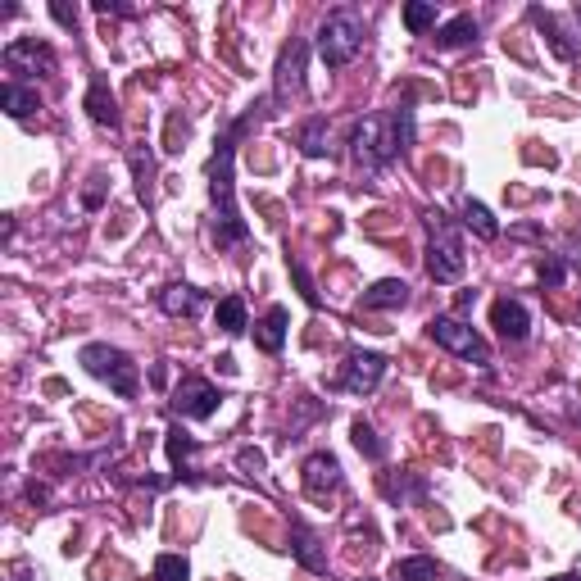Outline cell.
<instances>
[{
    "mask_svg": "<svg viewBox=\"0 0 581 581\" xmlns=\"http://www.w3.org/2000/svg\"><path fill=\"white\" fill-rule=\"evenodd\" d=\"M473 296H477V291H459V314H468V309H473Z\"/></svg>",
    "mask_w": 581,
    "mask_h": 581,
    "instance_id": "39",
    "label": "cell"
},
{
    "mask_svg": "<svg viewBox=\"0 0 581 581\" xmlns=\"http://www.w3.org/2000/svg\"><path fill=\"white\" fill-rule=\"evenodd\" d=\"M214 323L223 327L227 336H241V332H246V300H241V296H227V300H218V309H214Z\"/></svg>",
    "mask_w": 581,
    "mask_h": 581,
    "instance_id": "27",
    "label": "cell"
},
{
    "mask_svg": "<svg viewBox=\"0 0 581 581\" xmlns=\"http://www.w3.org/2000/svg\"><path fill=\"white\" fill-rule=\"evenodd\" d=\"M318 60L327 64V69H345V64L359 60V50L368 46V23L359 10H332L323 19V28H318Z\"/></svg>",
    "mask_w": 581,
    "mask_h": 581,
    "instance_id": "3",
    "label": "cell"
},
{
    "mask_svg": "<svg viewBox=\"0 0 581 581\" xmlns=\"http://www.w3.org/2000/svg\"><path fill=\"white\" fill-rule=\"evenodd\" d=\"M50 14H55V23H64V28H78V10H73V5H64V0H55V5H50Z\"/></svg>",
    "mask_w": 581,
    "mask_h": 581,
    "instance_id": "35",
    "label": "cell"
},
{
    "mask_svg": "<svg viewBox=\"0 0 581 581\" xmlns=\"http://www.w3.org/2000/svg\"><path fill=\"white\" fill-rule=\"evenodd\" d=\"M377 486H382V495H386L391 504L423 500V495H427V482H423L418 473H382V482H377Z\"/></svg>",
    "mask_w": 581,
    "mask_h": 581,
    "instance_id": "20",
    "label": "cell"
},
{
    "mask_svg": "<svg viewBox=\"0 0 581 581\" xmlns=\"http://www.w3.org/2000/svg\"><path fill=\"white\" fill-rule=\"evenodd\" d=\"M168 445V463H173V477L178 482H196V468H191V454H196V436L182 432V427H168L164 432Z\"/></svg>",
    "mask_w": 581,
    "mask_h": 581,
    "instance_id": "16",
    "label": "cell"
},
{
    "mask_svg": "<svg viewBox=\"0 0 581 581\" xmlns=\"http://www.w3.org/2000/svg\"><path fill=\"white\" fill-rule=\"evenodd\" d=\"M300 150H305L309 159L327 155V119H309L305 128H300Z\"/></svg>",
    "mask_w": 581,
    "mask_h": 581,
    "instance_id": "29",
    "label": "cell"
},
{
    "mask_svg": "<svg viewBox=\"0 0 581 581\" xmlns=\"http://www.w3.org/2000/svg\"><path fill=\"white\" fill-rule=\"evenodd\" d=\"M536 277H541L545 291H559V286L568 282V264H563L559 255H545V259H541V268H536Z\"/></svg>",
    "mask_w": 581,
    "mask_h": 581,
    "instance_id": "31",
    "label": "cell"
},
{
    "mask_svg": "<svg viewBox=\"0 0 581 581\" xmlns=\"http://www.w3.org/2000/svg\"><path fill=\"white\" fill-rule=\"evenodd\" d=\"M350 441H355V450L364 454V459H373V463L386 459V441L377 436V427L368 423V418H355V423H350Z\"/></svg>",
    "mask_w": 581,
    "mask_h": 581,
    "instance_id": "25",
    "label": "cell"
},
{
    "mask_svg": "<svg viewBox=\"0 0 581 581\" xmlns=\"http://www.w3.org/2000/svg\"><path fill=\"white\" fill-rule=\"evenodd\" d=\"M218 404H223V395H218V386L205 382V377H182L178 391H173V414L191 418V423H205V418H214Z\"/></svg>",
    "mask_w": 581,
    "mask_h": 581,
    "instance_id": "8",
    "label": "cell"
},
{
    "mask_svg": "<svg viewBox=\"0 0 581 581\" xmlns=\"http://www.w3.org/2000/svg\"><path fill=\"white\" fill-rule=\"evenodd\" d=\"M359 305H364V309H404V305H409V286H404L400 277H386V282L368 286Z\"/></svg>",
    "mask_w": 581,
    "mask_h": 581,
    "instance_id": "18",
    "label": "cell"
},
{
    "mask_svg": "<svg viewBox=\"0 0 581 581\" xmlns=\"http://www.w3.org/2000/svg\"><path fill=\"white\" fill-rule=\"evenodd\" d=\"M391 577L395 581H436V577H441V563L427 559V554H414V559H400V563H395Z\"/></svg>",
    "mask_w": 581,
    "mask_h": 581,
    "instance_id": "26",
    "label": "cell"
},
{
    "mask_svg": "<svg viewBox=\"0 0 581 581\" xmlns=\"http://www.w3.org/2000/svg\"><path fill=\"white\" fill-rule=\"evenodd\" d=\"M87 114H91V123H100V128H119V100H114V91H109V82L105 78H91V87H87Z\"/></svg>",
    "mask_w": 581,
    "mask_h": 581,
    "instance_id": "17",
    "label": "cell"
},
{
    "mask_svg": "<svg viewBox=\"0 0 581 581\" xmlns=\"http://www.w3.org/2000/svg\"><path fill=\"white\" fill-rule=\"evenodd\" d=\"M0 105H5V114H10V119H32V114L41 109V100H37V87L5 82V87H0Z\"/></svg>",
    "mask_w": 581,
    "mask_h": 581,
    "instance_id": "21",
    "label": "cell"
},
{
    "mask_svg": "<svg viewBox=\"0 0 581 581\" xmlns=\"http://www.w3.org/2000/svg\"><path fill=\"white\" fill-rule=\"evenodd\" d=\"M5 581H41V572L32 568V563H10V572H5Z\"/></svg>",
    "mask_w": 581,
    "mask_h": 581,
    "instance_id": "36",
    "label": "cell"
},
{
    "mask_svg": "<svg viewBox=\"0 0 581 581\" xmlns=\"http://www.w3.org/2000/svg\"><path fill=\"white\" fill-rule=\"evenodd\" d=\"M128 164H132V178H137V200L141 205H155V159H150V150H132L128 155Z\"/></svg>",
    "mask_w": 581,
    "mask_h": 581,
    "instance_id": "23",
    "label": "cell"
},
{
    "mask_svg": "<svg viewBox=\"0 0 581 581\" xmlns=\"http://www.w3.org/2000/svg\"><path fill=\"white\" fill-rule=\"evenodd\" d=\"M291 554H296V563L305 572H314V577H323V572H327L323 541H318V532L309 527V522H300V518H291Z\"/></svg>",
    "mask_w": 581,
    "mask_h": 581,
    "instance_id": "12",
    "label": "cell"
},
{
    "mask_svg": "<svg viewBox=\"0 0 581 581\" xmlns=\"http://www.w3.org/2000/svg\"><path fill=\"white\" fill-rule=\"evenodd\" d=\"M427 277L432 282H459L463 277V237L445 209H427Z\"/></svg>",
    "mask_w": 581,
    "mask_h": 581,
    "instance_id": "4",
    "label": "cell"
},
{
    "mask_svg": "<svg viewBox=\"0 0 581 581\" xmlns=\"http://www.w3.org/2000/svg\"><path fill=\"white\" fill-rule=\"evenodd\" d=\"M286 323H291V314H286L282 305H273L264 318H259L255 341H259V350H264V355H277V350L286 345Z\"/></svg>",
    "mask_w": 581,
    "mask_h": 581,
    "instance_id": "19",
    "label": "cell"
},
{
    "mask_svg": "<svg viewBox=\"0 0 581 581\" xmlns=\"http://www.w3.org/2000/svg\"><path fill=\"white\" fill-rule=\"evenodd\" d=\"M291 277H296V286H300V296H305V305H318L314 277H309V273H305V264H300V259H291Z\"/></svg>",
    "mask_w": 581,
    "mask_h": 581,
    "instance_id": "33",
    "label": "cell"
},
{
    "mask_svg": "<svg viewBox=\"0 0 581 581\" xmlns=\"http://www.w3.org/2000/svg\"><path fill=\"white\" fill-rule=\"evenodd\" d=\"M155 300L168 318H196L200 305H205V291H196V286H187V282H173V286H164Z\"/></svg>",
    "mask_w": 581,
    "mask_h": 581,
    "instance_id": "15",
    "label": "cell"
},
{
    "mask_svg": "<svg viewBox=\"0 0 581 581\" xmlns=\"http://www.w3.org/2000/svg\"><path fill=\"white\" fill-rule=\"evenodd\" d=\"M5 69H14V73H23V69L28 73H55V50L37 37H19V41L5 46Z\"/></svg>",
    "mask_w": 581,
    "mask_h": 581,
    "instance_id": "11",
    "label": "cell"
},
{
    "mask_svg": "<svg viewBox=\"0 0 581 581\" xmlns=\"http://www.w3.org/2000/svg\"><path fill=\"white\" fill-rule=\"evenodd\" d=\"M527 19H532L536 28L545 32V41H550V50H554V55H559L563 64H572V60H577V41H568V28H563V23L554 19L550 10H541V5H527Z\"/></svg>",
    "mask_w": 581,
    "mask_h": 581,
    "instance_id": "14",
    "label": "cell"
},
{
    "mask_svg": "<svg viewBox=\"0 0 581 581\" xmlns=\"http://www.w3.org/2000/svg\"><path fill=\"white\" fill-rule=\"evenodd\" d=\"M100 182H105V173H91V187L82 191V205H87V209H100V205H105V191H100Z\"/></svg>",
    "mask_w": 581,
    "mask_h": 581,
    "instance_id": "34",
    "label": "cell"
},
{
    "mask_svg": "<svg viewBox=\"0 0 581 581\" xmlns=\"http://www.w3.org/2000/svg\"><path fill=\"white\" fill-rule=\"evenodd\" d=\"M28 500H32V504H46V500H50V491H46V486L32 482V486H28Z\"/></svg>",
    "mask_w": 581,
    "mask_h": 581,
    "instance_id": "38",
    "label": "cell"
},
{
    "mask_svg": "<svg viewBox=\"0 0 581 581\" xmlns=\"http://www.w3.org/2000/svg\"><path fill=\"white\" fill-rule=\"evenodd\" d=\"M491 327L504 336V341H527L532 332V314L522 300H495L491 305Z\"/></svg>",
    "mask_w": 581,
    "mask_h": 581,
    "instance_id": "13",
    "label": "cell"
},
{
    "mask_svg": "<svg viewBox=\"0 0 581 581\" xmlns=\"http://www.w3.org/2000/svg\"><path fill=\"white\" fill-rule=\"evenodd\" d=\"M305 60H309V41L291 37L277 55V73H273V105H286L305 91Z\"/></svg>",
    "mask_w": 581,
    "mask_h": 581,
    "instance_id": "7",
    "label": "cell"
},
{
    "mask_svg": "<svg viewBox=\"0 0 581 581\" xmlns=\"http://www.w3.org/2000/svg\"><path fill=\"white\" fill-rule=\"evenodd\" d=\"M382 377H386V359L373 355V350H355V355L345 359L336 386H341L345 395H373L377 386H382Z\"/></svg>",
    "mask_w": 581,
    "mask_h": 581,
    "instance_id": "9",
    "label": "cell"
},
{
    "mask_svg": "<svg viewBox=\"0 0 581 581\" xmlns=\"http://www.w3.org/2000/svg\"><path fill=\"white\" fill-rule=\"evenodd\" d=\"M427 336H432L441 350H450V355H459L463 364H477V368H491V345L482 341V336L473 332V327L463 323V318H450V314H436L432 323H427Z\"/></svg>",
    "mask_w": 581,
    "mask_h": 581,
    "instance_id": "6",
    "label": "cell"
},
{
    "mask_svg": "<svg viewBox=\"0 0 581 581\" xmlns=\"http://www.w3.org/2000/svg\"><path fill=\"white\" fill-rule=\"evenodd\" d=\"M550 581H581L577 572H563V577H550Z\"/></svg>",
    "mask_w": 581,
    "mask_h": 581,
    "instance_id": "40",
    "label": "cell"
},
{
    "mask_svg": "<svg viewBox=\"0 0 581 581\" xmlns=\"http://www.w3.org/2000/svg\"><path fill=\"white\" fill-rule=\"evenodd\" d=\"M468 41H477L473 14H459V19H450L441 32H436V50H459V46H468Z\"/></svg>",
    "mask_w": 581,
    "mask_h": 581,
    "instance_id": "24",
    "label": "cell"
},
{
    "mask_svg": "<svg viewBox=\"0 0 581 581\" xmlns=\"http://www.w3.org/2000/svg\"><path fill=\"white\" fill-rule=\"evenodd\" d=\"M264 450H255V445H246V450H237V468H241V473H246V477H259V473H264Z\"/></svg>",
    "mask_w": 581,
    "mask_h": 581,
    "instance_id": "32",
    "label": "cell"
},
{
    "mask_svg": "<svg viewBox=\"0 0 581 581\" xmlns=\"http://www.w3.org/2000/svg\"><path fill=\"white\" fill-rule=\"evenodd\" d=\"M409 146H414V109L409 105H395L350 123V155H355V164L364 168L368 178H377Z\"/></svg>",
    "mask_w": 581,
    "mask_h": 581,
    "instance_id": "2",
    "label": "cell"
},
{
    "mask_svg": "<svg viewBox=\"0 0 581 581\" xmlns=\"http://www.w3.org/2000/svg\"><path fill=\"white\" fill-rule=\"evenodd\" d=\"M300 482H305L309 500H318V504H323L327 495H336L341 491V463H336V454H327V450L309 454L305 468H300Z\"/></svg>",
    "mask_w": 581,
    "mask_h": 581,
    "instance_id": "10",
    "label": "cell"
},
{
    "mask_svg": "<svg viewBox=\"0 0 581 581\" xmlns=\"http://www.w3.org/2000/svg\"><path fill=\"white\" fill-rule=\"evenodd\" d=\"M150 577H155V581H191V568H187V559H182V554H159Z\"/></svg>",
    "mask_w": 581,
    "mask_h": 581,
    "instance_id": "30",
    "label": "cell"
},
{
    "mask_svg": "<svg viewBox=\"0 0 581 581\" xmlns=\"http://www.w3.org/2000/svg\"><path fill=\"white\" fill-rule=\"evenodd\" d=\"M96 14H132V5H119V0H96Z\"/></svg>",
    "mask_w": 581,
    "mask_h": 581,
    "instance_id": "37",
    "label": "cell"
},
{
    "mask_svg": "<svg viewBox=\"0 0 581 581\" xmlns=\"http://www.w3.org/2000/svg\"><path fill=\"white\" fill-rule=\"evenodd\" d=\"M82 368H87L91 377H100V382H109L114 391L123 395V400H132L137 395V386H141V373H137V364H132V355H123L119 345H105V341H91V345H82Z\"/></svg>",
    "mask_w": 581,
    "mask_h": 581,
    "instance_id": "5",
    "label": "cell"
},
{
    "mask_svg": "<svg viewBox=\"0 0 581 581\" xmlns=\"http://www.w3.org/2000/svg\"><path fill=\"white\" fill-rule=\"evenodd\" d=\"M404 28L414 32V37H423L427 28H436V5H432V0H409V5H404Z\"/></svg>",
    "mask_w": 581,
    "mask_h": 581,
    "instance_id": "28",
    "label": "cell"
},
{
    "mask_svg": "<svg viewBox=\"0 0 581 581\" xmlns=\"http://www.w3.org/2000/svg\"><path fill=\"white\" fill-rule=\"evenodd\" d=\"M273 100L264 105H250V114H241L237 123H227V132L214 141V155H209V205H214V246H246L250 227L237 209V178H232V164H237V141L250 132V123H259V114H268Z\"/></svg>",
    "mask_w": 581,
    "mask_h": 581,
    "instance_id": "1",
    "label": "cell"
},
{
    "mask_svg": "<svg viewBox=\"0 0 581 581\" xmlns=\"http://www.w3.org/2000/svg\"><path fill=\"white\" fill-rule=\"evenodd\" d=\"M459 214H463V227H473V232H477L482 241H495V237H500V223H495V214L482 205V200L463 196V200H459Z\"/></svg>",
    "mask_w": 581,
    "mask_h": 581,
    "instance_id": "22",
    "label": "cell"
}]
</instances>
